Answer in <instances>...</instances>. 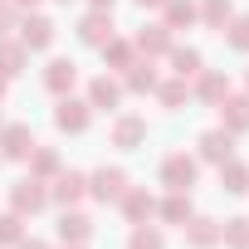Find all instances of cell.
I'll use <instances>...</instances> for the list:
<instances>
[{"label": "cell", "instance_id": "6da1fadb", "mask_svg": "<svg viewBox=\"0 0 249 249\" xmlns=\"http://www.w3.org/2000/svg\"><path fill=\"white\" fill-rule=\"evenodd\" d=\"M196 171H200V161H196L191 152H171V157L161 161V186H166V191H191V186H196Z\"/></svg>", "mask_w": 249, "mask_h": 249}, {"label": "cell", "instance_id": "7a4b0ae2", "mask_svg": "<svg viewBox=\"0 0 249 249\" xmlns=\"http://www.w3.org/2000/svg\"><path fill=\"white\" fill-rule=\"evenodd\" d=\"M44 205H49V186H44L39 176H25V181L10 191V210H15V215H39Z\"/></svg>", "mask_w": 249, "mask_h": 249}, {"label": "cell", "instance_id": "3957f363", "mask_svg": "<svg viewBox=\"0 0 249 249\" xmlns=\"http://www.w3.org/2000/svg\"><path fill=\"white\" fill-rule=\"evenodd\" d=\"M54 122H59V132H88V122H93V107L88 103H78V98H59V107H54Z\"/></svg>", "mask_w": 249, "mask_h": 249}, {"label": "cell", "instance_id": "277c9868", "mask_svg": "<svg viewBox=\"0 0 249 249\" xmlns=\"http://www.w3.org/2000/svg\"><path fill=\"white\" fill-rule=\"evenodd\" d=\"M122 191H127V171L122 166H98L88 176V196H98V200H117Z\"/></svg>", "mask_w": 249, "mask_h": 249}, {"label": "cell", "instance_id": "5b68a950", "mask_svg": "<svg viewBox=\"0 0 249 249\" xmlns=\"http://www.w3.org/2000/svg\"><path fill=\"white\" fill-rule=\"evenodd\" d=\"M39 142H35V132L30 127H0V157H10V161H30V152H35Z\"/></svg>", "mask_w": 249, "mask_h": 249}, {"label": "cell", "instance_id": "8992f818", "mask_svg": "<svg viewBox=\"0 0 249 249\" xmlns=\"http://www.w3.org/2000/svg\"><path fill=\"white\" fill-rule=\"evenodd\" d=\"M78 39L93 44V49H103V44L112 39V10H88V15L78 20Z\"/></svg>", "mask_w": 249, "mask_h": 249}, {"label": "cell", "instance_id": "52a82bcc", "mask_svg": "<svg viewBox=\"0 0 249 249\" xmlns=\"http://www.w3.org/2000/svg\"><path fill=\"white\" fill-rule=\"evenodd\" d=\"M20 44L25 49H49L54 44V20L49 15H25L20 20Z\"/></svg>", "mask_w": 249, "mask_h": 249}, {"label": "cell", "instance_id": "ba28073f", "mask_svg": "<svg viewBox=\"0 0 249 249\" xmlns=\"http://www.w3.org/2000/svg\"><path fill=\"white\" fill-rule=\"evenodd\" d=\"M117 205H122V215H127L132 225H142V220H152V215H157V200H152L142 186H127V191L117 196Z\"/></svg>", "mask_w": 249, "mask_h": 249}, {"label": "cell", "instance_id": "9c48e42d", "mask_svg": "<svg viewBox=\"0 0 249 249\" xmlns=\"http://www.w3.org/2000/svg\"><path fill=\"white\" fill-rule=\"evenodd\" d=\"M73 83H78V64L73 59H49V69H44V88L49 93H73Z\"/></svg>", "mask_w": 249, "mask_h": 249}, {"label": "cell", "instance_id": "30bf717a", "mask_svg": "<svg viewBox=\"0 0 249 249\" xmlns=\"http://www.w3.org/2000/svg\"><path fill=\"white\" fill-rule=\"evenodd\" d=\"M234 157V132H225V127H210L205 137H200V161H230Z\"/></svg>", "mask_w": 249, "mask_h": 249}, {"label": "cell", "instance_id": "8fae6325", "mask_svg": "<svg viewBox=\"0 0 249 249\" xmlns=\"http://www.w3.org/2000/svg\"><path fill=\"white\" fill-rule=\"evenodd\" d=\"M88 196V176L83 171H59L54 176V191H49V200H59V205H73V200H83Z\"/></svg>", "mask_w": 249, "mask_h": 249}, {"label": "cell", "instance_id": "7c38bea8", "mask_svg": "<svg viewBox=\"0 0 249 249\" xmlns=\"http://www.w3.org/2000/svg\"><path fill=\"white\" fill-rule=\"evenodd\" d=\"M220 127L225 132H249V93L244 98H220Z\"/></svg>", "mask_w": 249, "mask_h": 249}, {"label": "cell", "instance_id": "4fadbf2b", "mask_svg": "<svg viewBox=\"0 0 249 249\" xmlns=\"http://www.w3.org/2000/svg\"><path fill=\"white\" fill-rule=\"evenodd\" d=\"M137 142H147V117H137V112L117 117L112 122V147H137Z\"/></svg>", "mask_w": 249, "mask_h": 249}, {"label": "cell", "instance_id": "5bb4252c", "mask_svg": "<svg viewBox=\"0 0 249 249\" xmlns=\"http://www.w3.org/2000/svg\"><path fill=\"white\" fill-rule=\"evenodd\" d=\"M117 103H122V83L107 78V73H98V78L88 83V107H103V112H107V107H117Z\"/></svg>", "mask_w": 249, "mask_h": 249}, {"label": "cell", "instance_id": "9a60e30c", "mask_svg": "<svg viewBox=\"0 0 249 249\" xmlns=\"http://www.w3.org/2000/svg\"><path fill=\"white\" fill-rule=\"evenodd\" d=\"M196 98H200V103H220V98H230V78L215 73V69H200V73H196Z\"/></svg>", "mask_w": 249, "mask_h": 249}, {"label": "cell", "instance_id": "2e32d148", "mask_svg": "<svg viewBox=\"0 0 249 249\" xmlns=\"http://www.w3.org/2000/svg\"><path fill=\"white\" fill-rule=\"evenodd\" d=\"M88 234H93V220H88L83 210H64V215H59V239H64V244H83Z\"/></svg>", "mask_w": 249, "mask_h": 249}, {"label": "cell", "instance_id": "e0dca14e", "mask_svg": "<svg viewBox=\"0 0 249 249\" xmlns=\"http://www.w3.org/2000/svg\"><path fill=\"white\" fill-rule=\"evenodd\" d=\"M186 244H196V249H215V244H220V220H205V215L196 220V215H191V220H186Z\"/></svg>", "mask_w": 249, "mask_h": 249}, {"label": "cell", "instance_id": "ac0fdd59", "mask_svg": "<svg viewBox=\"0 0 249 249\" xmlns=\"http://www.w3.org/2000/svg\"><path fill=\"white\" fill-rule=\"evenodd\" d=\"M157 83H161L157 64H152V59H132V69H127V88H132V93H157Z\"/></svg>", "mask_w": 249, "mask_h": 249}, {"label": "cell", "instance_id": "d6986e66", "mask_svg": "<svg viewBox=\"0 0 249 249\" xmlns=\"http://www.w3.org/2000/svg\"><path fill=\"white\" fill-rule=\"evenodd\" d=\"M132 59H137V44H132V39H117V35H112V39L103 44V64L117 69V73H122V69H132Z\"/></svg>", "mask_w": 249, "mask_h": 249}, {"label": "cell", "instance_id": "ffe728a7", "mask_svg": "<svg viewBox=\"0 0 249 249\" xmlns=\"http://www.w3.org/2000/svg\"><path fill=\"white\" fill-rule=\"evenodd\" d=\"M132 44H137V54H147V59H152V54H166V49H171V30H166V25H147Z\"/></svg>", "mask_w": 249, "mask_h": 249}, {"label": "cell", "instance_id": "44dd1931", "mask_svg": "<svg viewBox=\"0 0 249 249\" xmlns=\"http://www.w3.org/2000/svg\"><path fill=\"white\" fill-rule=\"evenodd\" d=\"M166 30H186V25H196L200 20V5H196V0H166Z\"/></svg>", "mask_w": 249, "mask_h": 249}, {"label": "cell", "instance_id": "7402d4cb", "mask_svg": "<svg viewBox=\"0 0 249 249\" xmlns=\"http://www.w3.org/2000/svg\"><path fill=\"white\" fill-rule=\"evenodd\" d=\"M25 54H30V49H25V44H20V39H15V44H10V39H5V35H0V78H15V73H20V69H25Z\"/></svg>", "mask_w": 249, "mask_h": 249}, {"label": "cell", "instance_id": "603a6c76", "mask_svg": "<svg viewBox=\"0 0 249 249\" xmlns=\"http://www.w3.org/2000/svg\"><path fill=\"white\" fill-rule=\"evenodd\" d=\"M161 220H166V225H186V220H191V191H171V196L161 200Z\"/></svg>", "mask_w": 249, "mask_h": 249}, {"label": "cell", "instance_id": "cb8c5ba5", "mask_svg": "<svg viewBox=\"0 0 249 249\" xmlns=\"http://www.w3.org/2000/svg\"><path fill=\"white\" fill-rule=\"evenodd\" d=\"M30 176H39V181L59 176V152H54V147H35V152H30Z\"/></svg>", "mask_w": 249, "mask_h": 249}, {"label": "cell", "instance_id": "d4e9b609", "mask_svg": "<svg viewBox=\"0 0 249 249\" xmlns=\"http://www.w3.org/2000/svg\"><path fill=\"white\" fill-rule=\"evenodd\" d=\"M220 186H225V191H234V196H239V191H249V166H239L234 157H230V161H220Z\"/></svg>", "mask_w": 249, "mask_h": 249}, {"label": "cell", "instance_id": "484cf974", "mask_svg": "<svg viewBox=\"0 0 249 249\" xmlns=\"http://www.w3.org/2000/svg\"><path fill=\"white\" fill-rule=\"evenodd\" d=\"M200 20H205L210 30H225V25L234 20V5H230V0H205V5H200Z\"/></svg>", "mask_w": 249, "mask_h": 249}, {"label": "cell", "instance_id": "4316f807", "mask_svg": "<svg viewBox=\"0 0 249 249\" xmlns=\"http://www.w3.org/2000/svg\"><path fill=\"white\" fill-rule=\"evenodd\" d=\"M127 249H166V239H161V230L157 225H132V239H127Z\"/></svg>", "mask_w": 249, "mask_h": 249}, {"label": "cell", "instance_id": "83f0119b", "mask_svg": "<svg viewBox=\"0 0 249 249\" xmlns=\"http://www.w3.org/2000/svg\"><path fill=\"white\" fill-rule=\"evenodd\" d=\"M220 244L249 249V220H225V225H220Z\"/></svg>", "mask_w": 249, "mask_h": 249}, {"label": "cell", "instance_id": "f1b7e54d", "mask_svg": "<svg viewBox=\"0 0 249 249\" xmlns=\"http://www.w3.org/2000/svg\"><path fill=\"white\" fill-rule=\"evenodd\" d=\"M171 64H176V78H196L200 73V49H171Z\"/></svg>", "mask_w": 249, "mask_h": 249}, {"label": "cell", "instance_id": "f546056e", "mask_svg": "<svg viewBox=\"0 0 249 249\" xmlns=\"http://www.w3.org/2000/svg\"><path fill=\"white\" fill-rule=\"evenodd\" d=\"M225 39H230V49L249 54V15H234V20L225 25Z\"/></svg>", "mask_w": 249, "mask_h": 249}, {"label": "cell", "instance_id": "4dcf8cb0", "mask_svg": "<svg viewBox=\"0 0 249 249\" xmlns=\"http://www.w3.org/2000/svg\"><path fill=\"white\" fill-rule=\"evenodd\" d=\"M186 93H191V88H186V78H171V83H157V98H161L166 107H181V103H186Z\"/></svg>", "mask_w": 249, "mask_h": 249}, {"label": "cell", "instance_id": "1f68e13d", "mask_svg": "<svg viewBox=\"0 0 249 249\" xmlns=\"http://www.w3.org/2000/svg\"><path fill=\"white\" fill-rule=\"evenodd\" d=\"M20 225H25V215H15V210H10V215H0V244H20V239H25Z\"/></svg>", "mask_w": 249, "mask_h": 249}, {"label": "cell", "instance_id": "d6a6232c", "mask_svg": "<svg viewBox=\"0 0 249 249\" xmlns=\"http://www.w3.org/2000/svg\"><path fill=\"white\" fill-rule=\"evenodd\" d=\"M10 25H20V15H15L10 0H0V35H10Z\"/></svg>", "mask_w": 249, "mask_h": 249}, {"label": "cell", "instance_id": "836d02e7", "mask_svg": "<svg viewBox=\"0 0 249 249\" xmlns=\"http://www.w3.org/2000/svg\"><path fill=\"white\" fill-rule=\"evenodd\" d=\"M20 249H49L44 239H20Z\"/></svg>", "mask_w": 249, "mask_h": 249}, {"label": "cell", "instance_id": "e575fe53", "mask_svg": "<svg viewBox=\"0 0 249 249\" xmlns=\"http://www.w3.org/2000/svg\"><path fill=\"white\" fill-rule=\"evenodd\" d=\"M137 5H142V10H157V5H166V0H137Z\"/></svg>", "mask_w": 249, "mask_h": 249}, {"label": "cell", "instance_id": "d590c367", "mask_svg": "<svg viewBox=\"0 0 249 249\" xmlns=\"http://www.w3.org/2000/svg\"><path fill=\"white\" fill-rule=\"evenodd\" d=\"M10 5H15V10H30V5H39V0H10Z\"/></svg>", "mask_w": 249, "mask_h": 249}, {"label": "cell", "instance_id": "8d00e7d4", "mask_svg": "<svg viewBox=\"0 0 249 249\" xmlns=\"http://www.w3.org/2000/svg\"><path fill=\"white\" fill-rule=\"evenodd\" d=\"M93 10H112V0H93Z\"/></svg>", "mask_w": 249, "mask_h": 249}, {"label": "cell", "instance_id": "74e56055", "mask_svg": "<svg viewBox=\"0 0 249 249\" xmlns=\"http://www.w3.org/2000/svg\"><path fill=\"white\" fill-rule=\"evenodd\" d=\"M0 98H5V78H0Z\"/></svg>", "mask_w": 249, "mask_h": 249}, {"label": "cell", "instance_id": "f35d334b", "mask_svg": "<svg viewBox=\"0 0 249 249\" xmlns=\"http://www.w3.org/2000/svg\"><path fill=\"white\" fill-rule=\"evenodd\" d=\"M59 5H69V0H59Z\"/></svg>", "mask_w": 249, "mask_h": 249}, {"label": "cell", "instance_id": "ab89813d", "mask_svg": "<svg viewBox=\"0 0 249 249\" xmlns=\"http://www.w3.org/2000/svg\"><path fill=\"white\" fill-rule=\"evenodd\" d=\"M73 249H83V244H73Z\"/></svg>", "mask_w": 249, "mask_h": 249}]
</instances>
